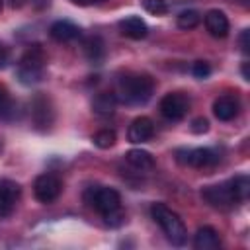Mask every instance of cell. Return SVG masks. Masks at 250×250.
Returning a JSON list of instances; mask_svg holds the SVG:
<instances>
[{
    "mask_svg": "<svg viewBox=\"0 0 250 250\" xmlns=\"http://www.w3.org/2000/svg\"><path fill=\"white\" fill-rule=\"evenodd\" d=\"M74 4H80V6H88V4H92L94 0H72Z\"/></svg>",
    "mask_w": 250,
    "mask_h": 250,
    "instance_id": "cell-30",
    "label": "cell"
},
{
    "mask_svg": "<svg viewBox=\"0 0 250 250\" xmlns=\"http://www.w3.org/2000/svg\"><path fill=\"white\" fill-rule=\"evenodd\" d=\"M0 10H2V0H0Z\"/></svg>",
    "mask_w": 250,
    "mask_h": 250,
    "instance_id": "cell-34",
    "label": "cell"
},
{
    "mask_svg": "<svg viewBox=\"0 0 250 250\" xmlns=\"http://www.w3.org/2000/svg\"><path fill=\"white\" fill-rule=\"evenodd\" d=\"M150 213H152V219L160 225V229L164 230L166 238L174 244V246H184L186 240H188V230H186V225L184 221L180 219L178 213H174L170 207H166L164 203H154L150 207Z\"/></svg>",
    "mask_w": 250,
    "mask_h": 250,
    "instance_id": "cell-3",
    "label": "cell"
},
{
    "mask_svg": "<svg viewBox=\"0 0 250 250\" xmlns=\"http://www.w3.org/2000/svg\"><path fill=\"white\" fill-rule=\"evenodd\" d=\"M191 72H193V76L195 78H207L209 74H211V66H209V62H205V61H197V62H193V66H191Z\"/></svg>",
    "mask_w": 250,
    "mask_h": 250,
    "instance_id": "cell-24",
    "label": "cell"
},
{
    "mask_svg": "<svg viewBox=\"0 0 250 250\" xmlns=\"http://www.w3.org/2000/svg\"><path fill=\"white\" fill-rule=\"evenodd\" d=\"M84 51H86L88 61L98 62V61H102V57H104V53H105L104 41H102L100 37H90V39L84 43Z\"/></svg>",
    "mask_w": 250,
    "mask_h": 250,
    "instance_id": "cell-20",
    "label": "cell"
},
{
    "mask_svg": "<svg viewBox=\"0 0 250 250\" xmlns=\"http://www.w3.org/2000/svg\"><path fill=\"white\" fill-rule=\"evenodd\" d=\"M86 201L105 219L107 225L119 227L123 223V211H121V197L113 188L96 186L86 191Z\"/></svg>",
    "mask_w": 250,
    "mask_h": 250,
    "instance_id": "cell-1",
    "label": "cell"
},
{
    "mask_svg": "<svg viewBox=\"0 0 250 250\" xmlns=\"http://www.w3.org/2000/svg\"><path fill=\"white\" fill-rule=\"evenodd\" d=\"M43 70H45V53L39 45H31L21 61H20V66H18V76H20V82L21 84H35L43 78Z\"/></svg>",
    "mask_w": 250,
    "mask_h": 250,
    "instance_id": "cell-4",
    "label": "cell"
},
{
    "mask_svg": "<svg viewBox=\"0 0 250 250\" xmlns=\"http://www.w3.org/2000/svg\"><path fill=\"white\" fill-rule=\"evenodd\" d=\"M20 184L14 180H0V217H8L14 211L16 201L20 199Z\"/></svg>",
    "mask_w": 250,
    "mask_h": 250,
    "instance_id": "cell-10",
    "label": "cell"
},
{
    "mask_svg": "<svg viewBox=\"0 0 250 250\" xmlns=\"http://www.w3.org/2000/svg\"><path fill=\"white\" fill-rule=\"evenodd\" d=\"M92 141H94V145H96L98 148H109V146H113V143H115V131H113V129H100V131L92 137Z\"/></svg>",
    "mask_w": 250,
    "mask_h": 250,
    "instance_id": "cell-22",
    "label": "cell"
},
{
    "mask_svg": "<svg viewBox=\"0 0 250 250\" xmlns=\"http://www.w3.org/2000/svg\"><path fill=\"white\" fill-rule=\"evenodd\" d=\"M125 160H127L133 168H137V170H150V168L154 166V158H152V154L146 152V150H141V148H133V150H129V152L125 154Z\"/></svg>",
    "mask_w": 250,
    "mask_h": 250,
    "instance_id": "cell-17",
    "label": "cell"
},
{
    "mask_svg": "<svg viewBox=\"0 0 250 250\" xmlns=\"http://www.w3.org/2000/svg\"><path fill=\"white\" fill-rule=\"evenodd\" d=\"M193 246L197 250H217L221 246L219 232L213 227H201V229H197V232L193 236Z\"/></svg>",
    "mask_w": 250,
    "mask_h": 250,
    "instance_id": "cell-16",
    "label": "cell"
},
{
    "mask_svg": "<svg viewBox=\"0 0 250 250\" xmlns=\"http://www.w3.org/2000/svg\"><path fill=\"white\" fill-rule=\"evenodd\" d=\"M115 104H117V98H115V94H107V92H102V94H98V96L94 98V104H92V107H94V111H96L98 115H104V117H107V115H111V113L115 111Z\"/></svg>",
    "mask_w": 250,
    "mask_h": 250,
    "instance_id": "cell-18",
    "label": "cell"
},
{
    "mask_svg": "<svg viewBox=\"0 0 250 250\" xmlns=\"http://www.w3.org/2000/svg\"><path fill=\"white\" fill-rule=\"evenodd\" d=\"M10 2H12V6H14V8H20V6H23V4H27L29 0H10Z\"/></svg>",
    "mask_w": 250,
    "mask_h": 250,
    "instance_id": "cell-28",
    "label": "cell"
},
{
    "mask_svg": "<svg viewBox=\"0 0 250 250\" xmlns=\"http://www.w3.org/2000/svg\"><path fill=\"white\" fill-rule=\"evenodd\" d=\"M178 160L188 166L203 168V166H213L219 162V154L213 148H188V150H178Z\"/></svg>",
    "mask_w": 250,
    "mask_h": 250,
    "instance_id": "cell-7",
    "label": "cell"
},
{
    "mask_svg": "<svg viewBox=\"0 0 250 250\" xmlns=\"http://www.w3.org/2000/svg\"><path fill=\"white\" fill-rule=\"evenodd\" d=\"M119 29H121V33H123L125 37H129V39H143V37H146V33H148L146 23H145L139 16H127L125 20H121V21H119Z\"/></svg>",
    "mask_w": 250,
    "mask_h": 250,
    "instance_id": "cell-15",
    "label": "cell"
},
{
    "mask_svg": "<svg viewBox=\"0 0 250 250\" xmlns=\"http://www.w3.org/2000/svg\"><path fill=\"white\" fill-rule=\"evenodd\" d=\"M49 33H51L53 39H57L61 43H66V41H72V39L80 37V27L74 25L72 21H68V20H59L51 25Z\"/></svg>",
    "mask_w": 250,
    "mask_h": 250,
    "instance_id": "cell-14",
    "label": "cell"
},
{
    "mask_svg": "<svg viewBox=\"0 0 250 250\" xmlns=\"http://www.w3.org/2000/svg\"><path fill=\"white\" fill-rule=\"evenodd\" d=\"M143 8L148 14H152V16H164V14H168L166 0H143Z\"/></svg>",
    "mask_w": 250,
    "mask_h": 250,
    "instance_id": "cell-23",
    "label": "cell"
},
{
    "mask_svg": "<svg viewBox=\"0 0 250 250\" xmlns=\"http://www.w3.org/2000/svg\"><path fill=\"white\" fill-rule=\"evenodd\" d=\"M205 27L213 37H227L229 35V18L221 10H209L205 14Z\"/></svg>",
    "mask_w": 250,
    "mask_h": 250,
    "instance_id": "cell-12",
    "label": "cell"
},
{
    "mask_svg": "<svg viewBox=\"0 0 250 250\" xmlns=\"http://www.w3.org/2000/svg\"><path fill=\"white\" fill-rule=\"evenodd\" d=\"M238 43H240V49H242V53H248V51H250V31H248V29H244V31L240 33V37H238Z\"/></svg>",
    "mask_w": 250,
    "mask_h": 250,
    "instance_id": "cell-26",
    "label": "cell"
},
{
    "mask_svg": "<svg viewBox=\"0 0 250 250\" xmlns=\"http://www.w3.org/2000/svg\"><path fill=\"white\" fill-rule=\"evenodd\" d=\"M229 186L232 189V195L236 201H246L248 193H250V178L246 174H238L232 180H229Z\"/></svg>",
    "mask_w": 250,
    "mask_h": 250,
    "instance_id": "cell-19",
    "label": "cell"
},
{
    "mask_svg": "<svg viewBox=\"0 0 250 250\" xmlns=\"http://www.w3.org/2000/svg\"><path fill=\"white\" fill-rule=\"evenodd\" d=\"M152 135H154V125H152V121H150L148 117H145V115H143V117H137V119L129 125V131H127V139H129L131 143H135V145L148 141Z\"/></svg>",
    "mask_w": 250,
    "mask_h": 250,
    "instance_id": "cell-11",
    "label": "cell"
},
{
    "mask_svg": "<svg viewBox=\"0 0 250 250\" xmlns=\"http://www.w3.org/2000/svg\"><path fill=\"white\" fill-rule=\"evenodd\" d=\"M31 115H33V123L37 125V129H47L53 123L55 111H53V105H51L47 96L37 94L33 98V102H31Z\"/></svg>",
    "mask_w": 250,
    "mask_h": 250,
    "instance_id": "cell-9",
    "label": "cell"
},
{
    "mask_svg": "<svg viewBox=\"0 0 250 250\" xmlns=\"http://www.w3.org/2000/svg\"><path fill=\"white\" fill-rule=\"evenodd\" d=\"M213 113L219 121H230L238 113V100L230 94L219 96L213 104Z\"/></svg>",
    "mask_w": 250,
    "mask_h": 250,
    "instance_id": "cell-13",
    "label": "cell"
},
{
    "mask_svg": "<svg viewBox=\"0 0 250 250\" xmlns=\"http://www.w3.org/2000/svg\"><path fill=\"white\" fill-rule=\"evenodd\" d=\"M189 109V100L182 92H170L160 100V113L168 121H180Z\"/></svg>",
    "mask_w": 250,
    "mask_h": 250,
    "instance_id": "cell-5",
    "label": "cell"
},
{
    "mask_svg": "<svg viewBox=\"0 0 250 250\" xmlns=\"http://www.w3.org/2000/svg\"><path fill=\"white\" fill-rule=\"evenodd\" d=\"M0 150H2V141H0Z\"/></svg>",
    "mask_w": 250,
    "mask_h": 250,
    "instance_id": "cell-33",
    "label": "cell"
},
{
    "mask_svg": "<svg viewBox=\"0 0 250 250\" xmlns=\"http://www.w3.org/2000/svg\"><path fill=\"white\" fill-rule=\"evenodd\" d=\"M154 92V80L148 74H125L117 80L115 98L129 105H141L150 100Z\"/></svg>",
    "mask_w": 250,
    "mask_h": 250,
    "instance_id": "cell-2",
    "label": "cell"
},
{
    "mask_svg": "<svg viewBox=\"0 0 250 250\" xmlns=\"http://www.w3.org/2000/svg\"><path fill=\"white\" fill-rule=\"evenodd\" d=\"M242 76H244V80H250V74H248V62L242 64Z\"/></svg>",
    "mask_w": 250,
    "mask_h": 250,
    "instance_id": "cell-27",
    "label": "cell"
},
{
    "mask_svg": "<svg viewBox=\"0 0 250 250\" xmlns=\"http://www.w3.org/2000/svg\"><path fill=\"white\" fill-rule=\"evenodd\" d=\"M62 191V182L55 174H41L35 178L33 184V193L41 203H51L55 201Z\"/></svg>",
    "mask_w": 250,
    "mask_h": 250,
    "instance_id": "cell-6",
    "label": "cell"
},
{
    "mask_svg": "<svg viewBox=\"0 0 250 250\" xmlns=\"http://www.w3.org/2000/svg\"><path fill=\"white\" fill-rule=\"evenodd\" d=\"M207 129H209V123H207L205 117H197V119L191 121V131L197 133V135H199V133H205Z\"/></svg>",
    "mask_w": 250,
    "mask_h": 250,
    "instance_id": "cell-25",
    "label": "cell"
},
{
    "mask_svg": "<svg viewBox=\"0 0 250 250\" xmlns=\"http://www.w3.org/2000/svg\"><path fill=\"white\" fill-rule=\"evenodd\" d=\"M201 21V14L197 10H184L178 16V27L180 29H193Z\"/></svg>",
    "mask_w": 250,
    "mask_h": 250,
    "instance_id": "cell-21",
    "label": "cell"
},
{
    "mask_svg": "<svg viewBox=\"0 0 250 250\" xmlns=\"http://www.w3.org/2000/svg\"><path fill=\"white\" fill-rule=\"evenodd\" d=\"M6 57H8V55H6V49L0 45V64H4V62H6Z\"/></svg>",
    "mask_w": 250,
    "mask_h": 250,
    "instance_id": "cell-29",
    "label": "cell"
},
{
    "mask_svg": "<svg viewBox=\"0 0 250 250\" xmlns=\"http://www.w3.org/2000/svg\"><path fill=\"white\" fill-rule=\"evenodd\" d=\"M201 197L209 205H213V207H230L236 201L234 195H232V189H230L229 182L227 184H219V186H207V188H203Z\"/></svg>",
    "mask_w": 250,
    "mask_h": 250,
    "instance_id": "cell-8",
    "label": "cell"
},
{
    "mask_svg": "<svg viewBox=\"0 0 250 250\" xmlns=\"http://www.w3.org/2000/svg\"><path fill=\"white\" fill-rule=\"evenodd\" d=\"M238 2H242V4H246V0H238Z\"/></svg>",
    "mask_w": 250,
    "mask_h": 250,
    "instance_id": "cell-32",
    "label": "cell"
},
{
    "mask_svg": "<svg viewBox=\"0 0 250 250\" xmlns=\"http://www.w3.org/2000/svg\"><path fill=\"white\" fill-rule=\"evenodd\" d=\"M4 96H6V94H4V88H2V86H0V104H2V102H4Z\"/></svg>",
    "mask_w": 250,
    "mask_h": 250,
    "instance_id": "cell-31",
    "label": "cell"
}]
</instances>
